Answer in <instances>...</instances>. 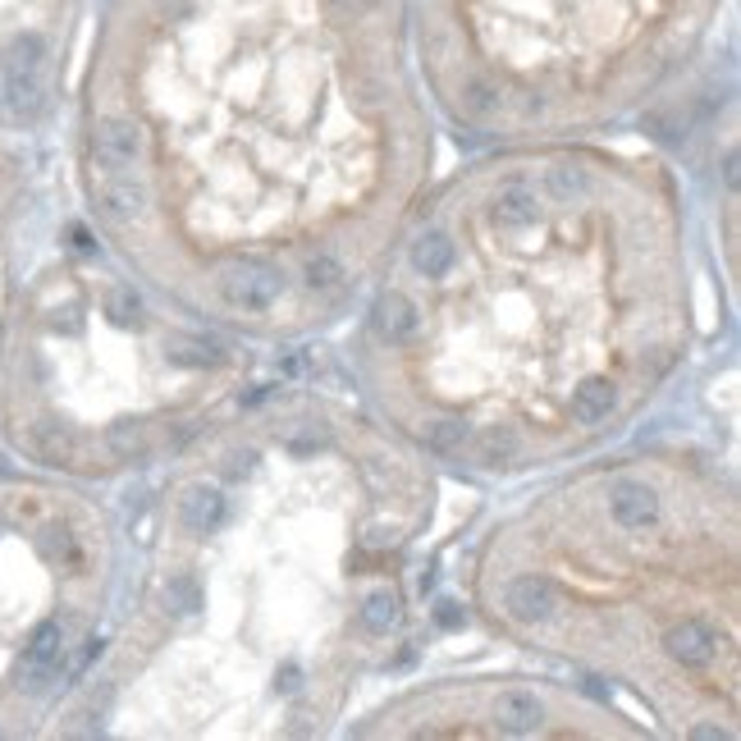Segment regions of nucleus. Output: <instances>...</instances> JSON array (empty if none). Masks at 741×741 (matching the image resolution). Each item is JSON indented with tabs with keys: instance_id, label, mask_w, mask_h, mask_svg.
I'll return each instance as SVG.
<instances>
[{
	"instance_id": "nucleus-1",
	"label": "nucleus",
	"mask_w": 741,
	"mask_h": 741,
	"mask_svg": "<svg viewBox=\"0 0 741 741\" xmlns=\"http://www.w3.org/2000/svg\"><path fill=\"white\" fill-rule=\"evenodd\" d=\"M220 293H225L229 307H243V312H266L270 302L284 293V275L266 261H234V266L220 275Z\"/></svg>"
},
{
	"instance_id": "nucleus-2",
	"label": "nucleus",
	"mask_w": 741,
	"mask_h": 741,
	"mask_svg": "<svg viewBox=\"0 0 741 741\" xmlns=\"http://www.w3.org/2000/svg\"><path fill=\"white\" fill-rule=\"evenodd\" d=\"M60 655H65V627L42 623L23 650V664H19V691H42L55 673H60Z\"/></svg>"
},
{
	"instance_id": "nucleus-3",
	"label": "nucleus",
	"mask_w": 741,
	"mask_h": 741,
	"mask_svg": "<svg viewBox=\"0 0 741 741\" xmlns=\"http://www.w3.org/2000/svg\"><path fill=\"white\" fill-rule=\"evenodd\" d=\"M92 151H97V161L106 165V170H124V165H133L142 156V129L133 124V119H101L97 133H92Z\"/></svg>"
},
{
	"instance_id": "nucleus-4",
	"label": "nucleus",
	"mask_w": 741,
	"mask_h": 741,
	"mask_svg": "<svg viewBox=\"0 0 741 741\" xmlns=\"http://www.w3.org/2000/svg\"><path fill=\"white\" fill-rule=\"evenodd\" d=\"M508 613L517 623H549L559 613V591L549 577H517L508 586Z\"/></svg>"
},
{
	"instance_id": "nucleus-5",
	"label": "nucleus",
	"mask_w": 741,
	"mask_h": 741,
	"mask_svg": "<svg viewBox=\"0 0 741 741\" xmlns=\"http://www.w3.org/2000/svg\"><path fill=\"white\" fill-rule=\"evenodd\" d=\"M609 508L618 517V527L627 531H645L659 522V494L645 481H618L609 494Z\"/></svg>"
},
{
	"instance_id": "nucleus-6",
	"label": "nucleus",
	"mask_w": 741,
	"mask_h": 741,
	"mask_svg": "<svg viewBox=\"0 0 741 741\" xmlns=\"http://www.w3.org/2000/svg\"><path fill=\"white\" fill-rule=\"evenodd\" d=\"M540 719H545V705H540L531 691H504V696L494 700V723H499L504 732H513V737L536 732Z\"/></svg>"
},
{
	"instance_id": "nucleus-7",
	"label": "nucleus",
	"mask_w": 741,
	"mask_h": 741,
	"mask_svg": "<svg viewBox=\"0 0 741 741\" xmlns=\"http://www.w3.org/2000/svg\"><path fill=\"white\" fill-rule=\"evenodd\" d=\"M668 655L677 659V664H691V668H700V664H709L714 659V632H709L705 623H677L673 632H668Z\"/></svg>"
},
{
	"instance_id": "nucleus-8",
	"label": "nucleus",
	"mask_w": 741,
	"mask_h": 741,
	"mask_svg": "<svg viewBox=\"0 0 741 741\" xmlns=\"http://www.w3.org/2000/svg\"><path fill=\"white\" fill-rule=\"evenodd\" d=\"M220 517H225V494L215 490V485H193V490L183 494V527L206 536V531L220 527Z\"/></svg>"
},
{
	"instance_id": "nucleus-9",
	"label": "nucleus",
	"mask_w": 741,
	"mask_h": 741,
	"mask_svg": "<svg viewBox=\"0 0 741 741\" xmlns=\"http://www.w3.org/2000/svg\"><path fill=\"white\" fill-rule=\"evenodd\" d=\"M101 211H106L110 220H138V215L147 211V188H142L138 179H129V174L101 183Z\"/></svg>"
},
{
	"instance_id": "nucleus-10",
	"label": "nucleus",
	"mask_w": 741,
	"mask_h": 741,
	"mask_svg": "<svg viewBox=\"0 0 741 741\" xmlns=\"http://www.w3.org/2000/svg\"><path fill=\"white\" fill-rule=\"evenodd\" d=\"M536 215H540V202L527 183H504L499 188V197H494V220L499 225L522 229V225H536Z\"/></svg>"
},
{
	"instance_id": "nucleus-11",
	"label": "nucleus",
	"mask_w": 741,
	"mask_h": 741,
	"mask_svg": "<svg viewBox=\"0 0 741 741\" xmlns=\"http://www.w3.org/2000/svg\"><path fill=\"white\" fill-rule=\"evenodd\" d=\"M42 101H46V87H42V74H37V69H5V106H10L14 115H37Z\"/></svg>"
},
{
	"instance_id": "nucleus-12",
	"label": "nucleus",
	"mask_w": 741,
	"mask_h": 741,
	"mask_svg": "<svg viewBox=\"0 0 741 741\" xmlns=\"http://www.w3.org/2000/svg\"><path fill=\"white\" fill-rule=\"evenodd\" d=\"M376 325H380V334L385 339H408L412 330H417V307H412V298L408 293H398V289H389L385 298L376 302Z\"/></svg>"
},
{
	"instance_id": "nucleus-13",
	"label": "nucleus",
	"mask_w": 741,
	"mask_h": 741,
	"mask_svg": "<svg viewBox=\"0 0 741 741\" xmlns=\"http://www.w3.org/2000/svg\"><path fill=\"white\" fill-rule=\"evenodd\" d=\"M613 408V385L600 376L581 380L577 389H572V417L581 421V426H595V421H604Z\"/></svg>"
},
{
	"instance_id": "nucleus-14",
	"label": "nucleus",
	"mask_w": 741,
	"mask_h": 741,
	"mask_svg": "<svg viewBox=\"0 0 741 741\" xmlns=\"http://www.w3.org/2000/svg\"><path fill=\"white\" fill-rule=\"evenodd\" d=\"M412 266H417L426 280H440L444 270L453 266V243H449V234H440V229L421 234L417 243H412Z\"/></svg>"
},
{
	"instance_id": "nucleus-15",
	"label": "nucleus",
	"mask_w": 741,
	"mask_h": 741,
	"mask_svg": "<svg viewBox=\"0 0 741 741\" xmlns=\"http://www.w3.org/2000/svg\"><path fill=\"white\" fill-rule=\"evenodd\" d=\"M394 623H398V595L389 591V586H380V591L366 595V604H362V627H366V632L385 636Z\"/></svg>"
},
{
	"instance_id": "nucleus-16",
	"label": "nucleus",
	"mask_w": 741,
	"mask_h": 741,
	"mask_svg": "<svg viewBox=\"0 0 741 741\" xmlns=\"http://www.w3.org/2000/svg\"><path fill=\"white\" fill-rule=\"evenodd\" d=\"M42 60H46V42L37 33H19L5 51V69H37L42 74Z\"/></svg>"
},
{
	"instance_id": "nucleus-17",
	"label": "nucleus",
	"mask_w": 741,
	"mask_h": 741,
	"mask_svg": "<svg viewBox=\"0 0 741 741\" xmlns=\"http://www.w3.org/2000/svg\"><path fill=\"white\" fill-rule=\"evenodd\" d=\"M170 362H179V366H220L225 353H220L215 344H206V339H174Z\"/></svg>"
},
{
	"instance_id": "nucleus-18",
	"label": "nucleus",
	"mask_w": 741,
	"mask_h": 741,
	"mask_svg": "<svg viewBox=\"0 0 741 741\" xmlns=\"http://www.w3.org/2000/svg\"><path fill=\"white\" fill-rule=\"evenodd\" d=\"M106 440H110V449H115L124 462H133V458H142V453H147V435H142L138 421H119V426H110Z\"/></svg>"
},
{
	"instance_id": "nucleus-19",
	"label": "nucleus",
	"mask_w": 741,
	"mask_h": 741,
	"mask_svg": "<svg viewBox=\"0 0 741 741\" xmlns=\"http://www.w3.org/2000/svg\"><path fill=\"white\" fill-rule=\"evenodd\" d=\"M106 312H110L115 325H138L142 321V298L129 289V284H115L110 298H106Z\"/></svg>"
},
{
	"instance_id": "nucleus-20",
	"label": "nucleus",
	"mask_w": 741,
	"mask_h": 741,
	"mask_svg": "<svg viewBox=\"0 0 741 741\" xmlns=\"http://www.w3.org/2000/svg\"><path fill=\"white\" fill-rule=\"evenodd\" d=\"M302 275H307V284H312V289H334V284L344 280V266H339V257H330V252H316V257L307 261V270H302Z\"/></svg>"
},
{
	"instance_id": "nucleus-21",
	"label": "nucleus",
	"mask_w": 741,
	"mask_h": 741,
	"mask_svg": "<svg viewBox=\"0 0 741 741\" xmlns=\"http://www.w3.org/2000/svg\"><path fill=\"white\" fill-rule=\"evenodd\" d=\"M37 449H42L46 462H69V458H74V440H69V430H60V426H42V430H37Z\"/></svg>"
},
{
	"instance_id": "nucleus-22",
	"label": "nucleus",
	"mask_w": 741,
	"mask_h": 741,
	"mask_svg": "<svg viewBox=\"0 0 741 741\" xmlns=\"http://www.w3.org/2000/svg\"><path fill=\"white\" fill-rule=\"evenodd\" d=\"M165 600H170L174 613H197V609H202V591H197L193 577H170V586H165Z\"/></svg>"
},
{
	"instance_id": "nucleus-23",
	"label": "nucleus",
	"mask_w": 741,
	"mask_h": 741,
	"mask_svg": "<svg viewBox=\"0 0 741 741\" xmlns=\"http://www.w3.org/2000/svg\"><path fill=\"white\" fill-rule=\"evenodd\" d=\"M467 440V426L462 421H435V426H426V444L430 449H440V453H449V449H458V444Z\"/></svg>"
},
{
	"instance_id": "nucleus-24",
	"label": "nucleus",
	"mask_w": 741,
	"mask_h": 741,
	"mask_svg": "<svg viewBox=\"0 0 741 741\" xmlns=\"http://www.w3.org/2000/svg\"><path fill=\"white\" fill-rule=\"evenodd\" d=\"M481 449H485V462H504V458L517 453V440L508 435V430H490V435L481 440Z\"/></svg>"
},
{
	"instance_id": "nucleus-25",
	"label": "nucleus",
	"mask_w": 741,
	"mask_h": 741,
	"mask_svg": "<svg viewBox=\"0 0 741 741\" xmlns=\"http://www.w3.org/2000/svg\"><path fill=\"white\" fill-rule=\"evenodd\" d=\"M549 183H554V193H559V197H572V193H581V188H586V179H581L572 165H559V170H549Z\"/></svg>"
},
{
	"instance_id": "nucleus-26",
	"label": "nucleus",
	"mask_w": 741,
	"mask_h": 741,
	"mask_svg": "<svg viewBox=\"0 0 741 741\" xmlns=\"http://www.w3.org/2000/svg\"><path fill=\"white\" fill-rule=\"evenodd\" d=\"M435 623H440L444 632H458V627L467 623V613H462L453 600H440V604H435Z\"/></svg>"
},
{
	"instance_id": "nucleus-27",
	"label": "nucleus",
	"mask_w": 741,
	"mask_h": 741,
	"mask_svg": "<svg viewBox=\"0 0 741 741\" xmlns=\"http://www.w3.org/2000/svg\"><path fill=\"white\" fill-rule=\"evenodd\" d=\"M467 106H472L476 115H490V110L499 106V101H494V92H490L485 83H472V87H467Z\"/></svg>"
},
{
	"instance_id": "nucleus-28",
	"label": "nucleus",
	"mask_w": 741,
	"mask_h": 741,
	"mask_svg": "<svg viewBox=\"0 0 741 741\" xmlns=\"http://www.w3.org/2000/svg\"><path fill=\"white\" fill-rule=\"evenodd\" d=\"M275 687H280V696H298V691H302V668L298 664H284L280 677H275Z\"/></svg>"
},
{
	"instance_id": "nucleus-29",
	"label": "nucleus",
	"mask_w": 741,
	"mask_h": 741,
	"mask_svg": "<svg viewBox=\"0 0 741 741\" xmlns=\"http://www.w3.org/2000/svg\"><path fill=\"white\" fill-rule=\"evenodd\" d=\"M69 238H74V247H78V252H97V243H92V234H87L83 225H74V229H69Z\"/></svg>"
},
{
	"instance_id": "nucleus-30",
	"label": "nucleus",
	"mask_w": 741,
	"mask_h": 741,
	"mask_svg": "<svg viewBox=\"0 0 741 741\" xmlns=\"http://www.w3.org/2000/svg\"><path fill=\"white\" fill-rule=\"evenodd\" d=\"M737 165H741V156L728 151V161H723V179H728V188H737Z\"/></svg>"
},
{
	"instance_id": "nucleus-31",
	"label": "nucleus",
	"mask_w": 741,
	"mask_h": 741,
	"mask_svg": "<svg viewBox=\"0 0 741 741\" xmlns=\"http://www.w3.org/2000/svg\"><path fill=\"white\" fill-rule=\"evenodd\" d=\"M266 398H270V389H266V385H257V389H252V394H243V403H247V408H252V403H266Z\"/></svg>"
},
{
	"instance_id": "nucleus-32",
	"label": "nucleus",
	"mask_w": 741,
	"mask_h": 741,
	"mask_svg": "<svg viewBox=\"0 0 741 741\" xmlns=\"http://www.w3.org/2000/svg\"><path fill=\"white\" fill-rule=\"evenodd\" d=\"M252 462H257V458H252V453H243V458H234V467H229V476H243L247 467H252Z\"/></svg>"
},
{
	"instance_id": "nucleus-33",
	"label": "nucleus",
	"mask_w": 741,
	"mask_h": 741,
	"mask_svg": "<svg viewBox=\"0 0 741 741\" xmlns=\"http://www.w3.org/2000/svg\"><path fill=\"white\" fill-rule=\"evenodd\" d=\"M334 10H344V14L353 10L357 14V10H366V0H334Z\"/></svg>"
},
{
	"instance_id": "nucleus-34",
	"label": "nucleus",
	"mask_w": 741,
	"mask_h": 741,
	"mask_svg": "<svg viewBox=\"0 0 741 741\" xmlns=\"http://www.w3.org/2000/svg\"><path fill=\"white\" fill-rule=\"evenodd\" d=\"M691 737H728V732H723V728H691Z\"/></svg>"
},
{
	"instance_id": "nucleus-35",
	"label": "nucleus",
	"mask_w": 741,
	"mask_h": 741,
	"mask_svg": "<svg viewBox=\"0 0 741 741\" xmlns=\"http://www.w3.org/2000/svg\"><path fill=\"white\" fill-rule=\"evenodd\" d=\"M0 106H5V69H0Z\"/></svg>"
}]
</instances>
